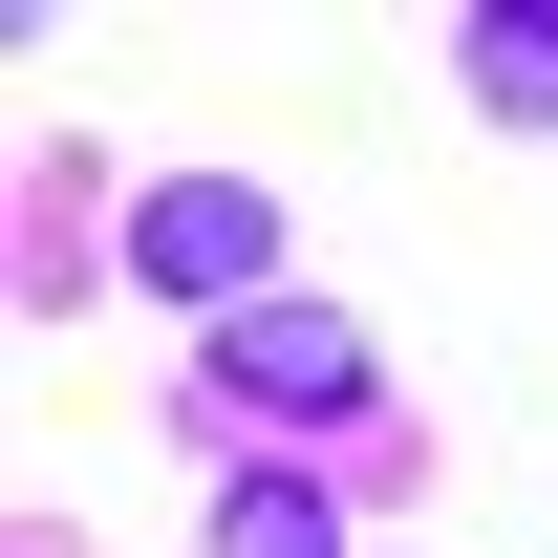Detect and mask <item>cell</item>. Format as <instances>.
<instances>
[{
  "instance_id": "obj_1",
  "label": "cell",
  "mask_w": 558,
  "mask_h": 558,
  "mask_svg": "<svg viewBox=\"0 0 558 558\" xmlns=\"http://www.w3.org/2000/svg\"><path fill=\"white\" fill-rule=\"evenodd\" d=\"M130 279H150V301H215V323H258L279 215L236 194V172H194V194H150V215H130Z\"/></svg>"
},
{
  "instance_id": "obj_2",
  "label": "cell",
  "mask_w": 558,
  "mask_h": 558,
  "mask_svg": "<svg viewBox=\"0 0 558 558\" xmlns=\"http://www.w3.org/2000/svg\"><path fill=\"white\" fill-rule=\"evenodd\" d=\"M215 365H236V409H365V344L323 323V301H258V323H215Z\"/></svg>"
},
{
  "instance_id": "obj_3",
  "label": "cell",
  "mask_w": 558,
  "mask_h": 558,
  "mask_svg": "<svg viewBox=\"0 0 558 558\" xmlns=\"http://www.w3.org/2000/svg\"><path fill=\"white\" fill-rule=\"evenodd\" d=\"M215 558H344V537H323L301 473H236V494H215Z\"/></svg>"
},
{
  "instance_id": "obj_4",
  "label": "cell",
  "mask_w": 558,
  "mask_h": 558,
  "mask_svg": "<svg viewBox=\"0 0 558 558\" xmlns=\"http://www.w3.org/2000/svg\"><path fill=\"white\" fill-rule=\"evenodd\" d=\"M473 86L515 108V130H558V22H473Z\"/></svg>"
}]
</instances>
